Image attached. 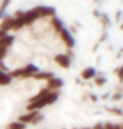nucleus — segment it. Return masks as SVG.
<instances>
[{"instance_id":"obj_1","label":"nucleus","mask_w":123,"mask_h":129,"mask_svg":"<svg viewBox=\"0 0 123 129\" xmlns=\"http://www.w3.org/2000/svg\"><path fill=\"white\" fill-rule=\"evenodd\" d=\"M59 97V93L58 91H51V93L45 96L44 99L41 100H36V102H29V105L26 106V110L28 112H33V110H39L45 106H49V105H54Z\"/></svg>"},{"instance_id":"obj_2","label":"nucleus","mask_w":123,"mask_h":129,"mask_svg":"<svg viewBox=\"0 0 123 129\" xmlns=\"http://www.w3.org/2000/svg\"><path fill=\"white\" fill-rule=\"evenodd\" d=\"M38 65L35 64H28V65H23V67H19L16 70H13L9 73V76L13 78H30V77L38 73Z\"/></svg>"},{"instance_id":"obj_3","label":"nucleus","mask_w":123,"mask_h":129,"mask_svg":"<svg viewBox=\"0 0 123 129\" xmlns=\"http://www.w3.org/2000/svg\"><path fill=\"white\" fill-rule=\"evenodd\" d=\"M33 9L38 12L39 18H54L57 15L55 7H51V6H36Z\"/></svg>"},{"instance_id":"obj_4","label":"nucleus","mask_w":123,"mask_h":129,"mask_svg":"<svg viewBox=\"0 0 123 129\" xmlns=\"http://www.w3.org/2000/svg\"><path fill=\"white\" fill-rule=\"evenodd\" d=\"M59 34V38L62 39V42H64L65 45L68 48H72L74 45H75V42H74V38H72V35H71L70 32H68V29H65V28H62V29L58 32Z\"/></svg>"},{"instance_id":"obj_5","label":"nucleus","mask_w":123,"mask_h":129,"mask_svg":"<svg viewBox=\"0 0 123 129\" xmlns=\"http://www.w3.org/2000/svg\"><path fill=\"white\" fill-rule=\"evenodd\" d=\"M54 61H55L61 68H70L71 58L67 55V54H57V55L54 57Z\"/></svg>"},{"instance_id":"obj_6","label":"nucleus","mask_w":123,"mask_h":129,"mask_svg":"<svg viewBox=\"0 0 123 129\" xmlns=\"http://www.w3.org/2000/svg\"><path fill=\"white\" fill-rule=\"evenodd\" d=\"M13 25H15V18L13 16H5L2 19V23H0V30L7 34L9 30H13Z\"/></svg>"},{"instance_id":"obj_7","label":"nucleus","mask_w":123,"mask_h":129,"mask_svg":"<svg viewBox=\"0 0 123 129\" xmlns=\"http://www.w3.org/2000/svg\"><path fill=\"white\" fill-rule=\"evenodd\" d=\"M62 86H64L62 78H59V77H52L51 80H48L47 88H49L51 91H58V90L62 87Z\"/></svg>"},{"instance_id":"obj_8","label":"nucleus","mask_w":123,"mask_h":129,"mask_svg":"<svg viewBox=\"0 0 123 129\" xmlns=\"http://www.w3.org/2000/svg\"><path fill=\"white\" fill-rule=\"evenodd\" d=\"M38 115H39V112L38 110L28 112V113H25V115H20V116H19V122L25 123V125H26V123H32V120H33Z\"/></svg>"},{"instance_id":"obj_9","label":"nucleus","mask_w":123,"mask_h":129,"mask_svg":"<svg viewBox=\"0 0 123 129\" xmlns=\"http://www.w3.org/2000/svg\"><path fill=\"white\" fill-rule=\"evenodd\" d=\"M96 74H97V71H96L94 67H87V68H84L81 71V78L88 81V80H93L94 77H96Z\"/></svg>"},{"instance_id":"obj_10","label":"nucleus","mask_w":123,"mask_h":129,"mask_svg":"<svg viewBox=\"0 0 123 129\" xmlns=\"http://www.w3.org/2000/svg\"><path fill=\"white\" fill-rule=\"evenodd\" d=\"M13 44H15V36L9 35V34L6 36H3V38H0V48L2 47L10 48V47H13Z\"/></svg>"},{"instance_id":"obj_11","label":"nucleus","mask_w":123,"mask_h":129,"mask_svg":"<svg viewBox=\"0 0 123 129\" xmlns=\"http://www.w3.org/2000/svg\"><path fill=\"white\" fill-rule=\"evenodd\" d=\"M52 77H55L54 76V73H49V71H42V73H36V74H33L32 76V78H35V80H51Z\"/></svg>"},{"instance_id":"obj_12","label":"nucleus","mask_w":123,"mask_h":129,"mask_svg":"<svg viewBox=\"0 0 123 129\" xmlns=\"http://www.w3.org/2000/svg\"><path fill=\"white\" fill-rule=\"evenodd\" d=\"M12 83V77L9 76V73L0 71V86H9Z\"/></svg>"},{"instance_id":"obj_13","label":"nucleus","mask_w":123,"mask_h":129,"mask_svg":"<svg viewBox=\"0 0 123 129\" xmlns=\"http://www.w3.org/2000/svg\"><path fill=\"white\" fill-rule=\"evenodd\" d=\"M51 93V90H49V88H42L41 91H39V93L36 94V96H33V97H30L29 99V102H36V100H41V99H44V97H45V96H48V94Z\"/></svg>"},{"instance_id":"obj_14","label":"nucleus","mask_w":123,"mask_h":129,"mask_svg":"<svg viewBox=\"0 0 123 129\" xmlns=\"http://www.w3.org/2000/svg\"><path fill=\"white\" fill-rule=\"evenodd\" d=\"M93 80H94V84H96V86H99V87L104 86L106 83H107V78H106V77H103V73H97Z\"/></svg>"},{"instance_id":"obj_15","label":"nucleus","mask_w":123,"mask_h":129,"mask_svg":"<svg viewBox=\"0 0 123 129\" xmlns=\"http://www.w3.org/2000/svg\"><path fill=\"white\" fill-rule=\"evenodd\" d=\"M51 25L54 26V29L57 30V32H59V30L64 28V23H62V20H61V19H58L57 16H54V18L51 19Z\"/></svg>"},{"instance_id":"obj_16","label":"nucleus","mask_w":123,"mask_h":129,"mask_svg":"<svg viewBox=\"0 0 123 129\" xmlns=\"http://www.w3.org/2000/svg\"><path fill=\"white\" fill-rule=\"evenodd\" d=\"M6 129H26V125L22 122H19V120H16V122H10L7 123Z\"/></svg>"},{"instance_id":"obj_17","label":"nucleus","mask_w":123,"mask_h":129,"mask_svg":"<svg viewBox=\"0 0 123 129\" xmlns=\"http://www.w3.org/2000/svg\"><path fill=\"white\" fill-rule=\"evenodd\" d=\"M10 2H12V0H2V3H0V20L5 16V12H6L7 6L10 5Z\"/></svg>"},{"instance_id":"obj_18","label":"nucleus","mask_w":123,"mask_h":129,"mask_svg":"<svg viewBox=\"0 0 123 129\" xmlns=\"http://www.w3.org/2000/svg\"><path fill=\"white\" fill-rule=\"evenodd\" d=\"M107 110L110 112L111 115H116V116H123V109H120V107H110V109H107Z\"/></svg>"},{"instance_id":"obj_19","label":"nucleus","mask_w":123,"mask_h":129,"mask_svg":"<svg viewBox=\"0 0 123 129\" xmlns=\"http://www.w3.org/2000/svg\"><path fill=\"white\" fill-rule=\"evenodd\" d=\"M114 73H116L117 77H119V81L123 83V65H120L119 68H116V70H114Z\"/></svg>"},{"instance_id":"obj_20","label":"nucleus","mask_w":123,"mask_h":129,"mask_svg":"<svg viewBox=\"0 0 123 129\" xmlns=\"http://www.w3.org/2000/svg\"><path fill=\"white\" fill-rule=\"evenodd\" d=\"M44 119H45V116H44L41 112H39V115H38V116H36L35 119H33V120H32V125H39V123H41L42 120H44Z\"/></svg>"},{"instance_id":"obj_21","label":"nucleus","mask_w":123,"mask_h":129,"mask_svg":"<svg viewBox=\"0 0 123 129\" xmlns=\"http://www.w3.org/2000/svg\"><path fill=\"white\" fill-rule=\"evenodd\" d=\"M104 129H122V126L120 125H116V123L107 122V123H104Z\"/></svg>"},{"instance_id":"obj_22","label":"nucleus","mask_w":123,"mask_h":129,"mask_svg":"<svg viewBox=\"0 0 123 129\" xmlns=\"http://www.w3.org/2000/svg\"><path fill=\"white\" fill-rule=\"evenodd\" d=\"M7 51H9V48H5V47H2V48H0V62H2L3 59L6 58Z\"/></svg>"},{"instance_id":"obj_23","label":"nucleus","mask_w":123,"mask_h":129,"mask_svg":"<svg viewBox=\"0 0 123 129\" xmlns=\"http://www.w3.org/2000/svg\"><path fill=\"white\" fill-rule=\"evenodd\" d=\"M122 97H123V93L122 91H117V93H114L110 97V100L111 102H117V100H122Z\"/></svg>"},{"instance_id":"obj_24","label":"nucleus","mask_w":123,"mask_h":129,"mask_svg":"<svg viewBox=\"0 0 123 129\" xmlns=\"http://www.w3.org/2000/svg\"><path fill=\"white\" fill-rule=\"evenodd\" d=\"M100 20H101V23L106 25V26L110 25V20H109V16H107V15H100Z\"/></svg>"},{"instance_id":"obj_25","label":"nucleus","mask_w":123,"mask_h":129,"mask_svg":"<svg viewBox=\"0 0 123 129\" xmlns=\"http://www.w3.org/2000/svg\"><path fill=\"white\" fill-rule=\"evenodd\" d=\"M93 129H104V123L99 122L97 125H94V128H93Z\"/></svg>"},{"instance_id":"obj_26","label":"nucleus","mask_w":123,"mask_h":129,"mask_svg":"<svg viewBox=\"0 0 123 129\" xmlns=\"http://www.w3.org/2000/svg\"><path fill=\"white\" fill-rule=\"evenodd\" d=\"M88 97H90V100H91V102H97V99H99V97H97L96 94H90Z\"/></svg>"},{"instance_id":"obj_27","label":"nucleus","mask_w":123,"mask_h":129,"mask_svg":"<svg viewBox=\"0 0 123 129\" xmlns=\"http://www.w3.org/2000/svg\"><path fill=\"white\" fill-rule=\"evenodd\" d=\"M68 32H70V34H77V29L74 28V26H71L70 29H68Z\"/></svg>"},{"instance_id":"obj_28","label":"nucleus","mask_w":123,"mask_h":129,"mask_svg":"<svg viewBox=\"0 0 123 129\" xmlns=\"http://www.w3.org/2000/svg\"><path fill=\"white\" fill-rule=\"evenodd\" d=\"M120 16H122V12H117L116 13V20H117V22L120 20Z\"/></svg>"},{"instance_id":"obj_29","label":"nucleus","mask_w":123,"mask_h":129,"mask_svg":"<svg viewBox=\"0 0 123 129\" xmlns=\"http://www.w3.org/2000/svg\"><path fill=\"white\" fill-rule=\"evenodd\" d=\"M7 34L6 32H3V30H0V38H3V36H6Z\"/></svg>"},{"instance_id":"obj_30","label":"nucleus","mask_w":123,"mask_h":129,"mask_svg":"<svg viewBox=\"0 0 123 129\" xmlns=\"http://www.w3.org/2000/svg\"><path fill=\"white\" fill-rule=\"evenodd\" d=\"M93 15H94V16H97V18H100V13L97 12V10H94V12H93Z\"/></svg>"},{"instance_id":"obj_31","label":"nucleus","mask_w":123,"mask_h":129,"mask_svg":"<svg viewBox=\"0 0 123 129\" xmlns=\"http://www.w3.org/2000/svg\"><path fill=\"white\" fill-rule=\"evenodd\" d=\"M120 29H122V30H123V23H122V25H120Z\"/></svg>"},{"instance_id":"obj_32","label":"nucleus","mask_w":123,"mask_h":129,"mask_svg":"<svg viewBox=\"0 0 123 129\" xmlns=\"http://www.w3.org/2000/svg\"><path fill=\"white\" fill-rule=\"evenodd\" d=\"M122 129H123V125H122Z\"/></svg>"},{"instance_id":"obj_33","label":"nucleus","mask_w":123,"mask_h":129,"mask_svg":"<svg viewBox=\"0 0 123 129\" xmlns=\"http://www.w3.org/2000/svg\"><path fill=\"white\" fill-rule=\"evenodd\" d=\"M122 93H123V91H122Z\"/></svg>"}]
</instances>
